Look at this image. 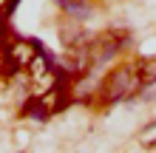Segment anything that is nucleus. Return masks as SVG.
<instances>
[{"mask_svg": "<svg viewBox=\"0 0 156 153\" xmlns=\"http://www.w3.org/2000/svg\"><path fill=\"white\" fill-rule=\"evenodd\" d=\"M62 105H66V94H62L60 88H54V91H48V94L40 99V105H37V116H45L48 111L54 113V111H60Z\"/></svg>", "mask_w": 156, "mask_h": 153, "instance_id": "obj_2", "label": "nucleus"}, {"mask_svg": "<svg viewBox=\"0 0 156 153\" xmlns=\"http://www.w3.org/2000/svg\"><path fill=\"white\" fill-rule=\"evenodd\" d=\"M29 71H31V77H34V79H43L45 74H48V62H45L43 54H34V60L29 62Z\"/></svg>", "mask_w": 156, "mask_h": 153, "instance_id": "obj_4", "label": "nucleus"}, {"mask_svg": "<svg viewBox=\"0 0 156 153\" xmlns=\"http://www.w3.org/2000/svg\"><path fill=\"white\" fill-rule=\"evenodd\" d=\"M14 3H17V0H9V6H6V14H9V12L14 9Z\"/></svg>", "mask_w": 156, "mask_h": 153, "instance_id": "obj_5", "label": "nucleus"}, {"mask_svg": "<svg viewBox=\"0 0 156 153\" xmlns=\"http://www.w3.org/2000/svg\"><path fill=\"white\" fill-rule=\"evenodd\" d=\"M9 54L17 60V65H20V68H23V65H29V62L34 60V51H31L29 43H14V46L9 48Z\"/></svg>", "mask_w": 156, "mask_h": 153, "instance_id": "obj_3", "label": "nucleus"}, {"mask_svg": "<svg viewBox=\"0 0 156 153\" xmlns=\"http://www.w3.org/2000/svg\"><path fill=\"white\" fill-rule=\"evenodd\" d=\"M142 74H139V68H131V65H125V68H119L114 71L111 77L105 79V88H102V96H105V102H116V99H131V96L142 88Z\"/></svg>", "mask_w": 156, "mask_h": 153, "instance_id": "obj_1", "label": "nucleus"}, {"mask_svg": "<svg viewBox=\"0 0 156 153\" xmlns=\"http://www.w3.org/2000/svg\"><path fill=\"white\" fill-rule=\"evenodd\" d=\"M3 20H6V12L0 9V29H3Z\"/></svg>", "mask_w": 156, "mask_h": 153, "instance_id": "obj_6", "label": "nucleus"}]
</instances>
